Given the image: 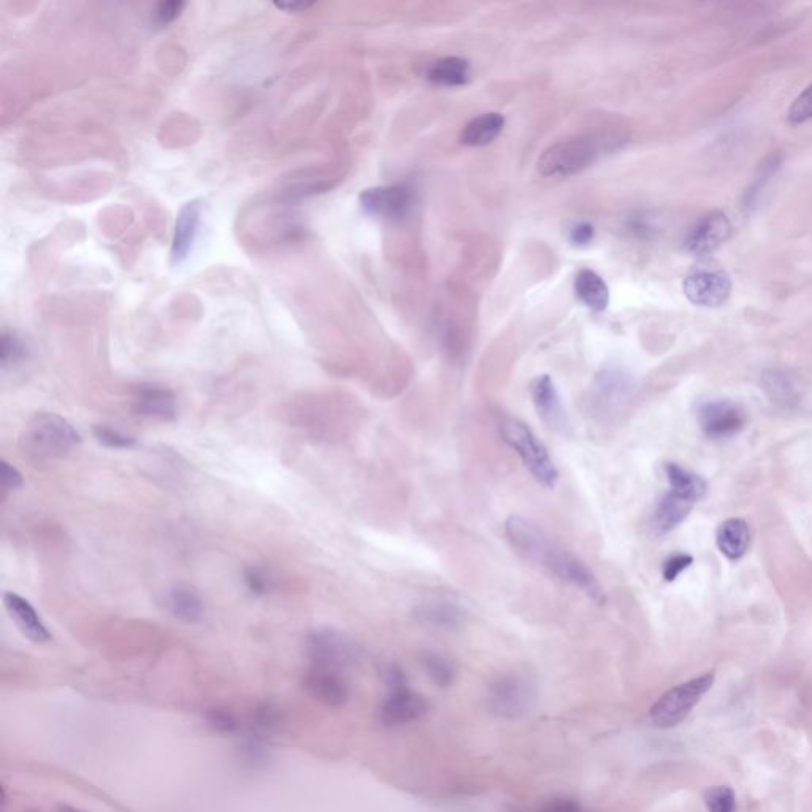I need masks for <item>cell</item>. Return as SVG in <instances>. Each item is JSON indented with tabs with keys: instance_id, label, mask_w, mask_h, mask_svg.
Returning <instances> with one entry per match:
<instances>
[{
	"instance_id": "obj_10",
	"label": "cell",
	"mask_w": 812,
	"mask_h": 812,
	"mask_svg": "<svg viewBox=\"0 0 812 812\" xmlns=\"http://www.w3.org/2000/svg\"><path fill=\"white\" fill-rule=\"evenodd\" d=\"M682 289L698 307H721L732 291V281L722 270L698 269L686 276Z\"/></svg>"
},
{
	"instance_id": "obj_23",
	"label": "cell",
	"mask_w": 812,
	"mask_h": 812,
	"mask_svg": "<svg viewBox=\"0 0 812 812\" xmlns=\"http://www.w3.org/2000/svg\"><path fill=\"white\" fill-rule=\"evenodd\" d=\"M575 291L579 300L590 310H606L609 303V289L602 276L589 269L579 270L575 280Z\"/></svg>"
},
{
	"instance_id": "obj_33",
	"label": "cell",
	"mask_w": 812,
	"mask_h": 812,
	"mask_svg": "<svg viewBox=\"0 0 812 812\" xmlns=\"http://www.w3.org/2000/svg\"><path fill=\"white\" fill-rule=\"evenodd\" d=\"M694 564V557L686 552H676L673 556L668 557L663 564V578L668 583H673L681 575L682 571H686L690 565Z\"/></svg>"
},
{
	"instance_id": "obj_11",
	"label": "cell",
	"mask_w": 812,
	"mask_h": 812,
	"mask_svg": "<svg viewBox=\"0 0 812 812\" xmlns=\"http://www.w3.org/2000/svg\"><path fill=\"white\" fill-rule=\"evenodd\" d=\"M365 213L387 221H399L410 213L413 196L405 186H383L367 189L361 194Z\"/></svg>"
},
{
	"instance_id": "obj_9",
	"label": "cell",
	"mask_w": 812,
	"mask_h": 812,
	"mask_svg": "<svg viewBox=\"0 0 812 812\" xmlns=\"http://www.w3.org/2000/svg\"><path fill=\"white\" fill-rule=\"evenodd\" d=\"M698 426L711 440L732 438L746 427L747 413L732 400H709L698 406Z\"/></svg>"
},
{
	"instance_id": "obj_40",
	"label": "cell",
	"mask_w": 812,
	"mask_h": 812,
	"mask_svg": "<svg viewBox=\"0 0 812 812\" xmlns=\"http://www.w3.org/2000/svg\"><path fill=\"white\" fill-rule=\"evenodd\" d=\"M313 4H305V2H295V4H275V7L281 10H291V12H299V10H307Z\"/></svg>"
},
{
	"instance_id": "obj_19",
	"label": "cell",
	"mask_w": 812,
	"mask_h": 812,
	"mask_svg": "<svg viewBox=\"0 0 812 812\" xmlns=\"http://www.w3.org/2000/svg\"><path fill=\"white\" fill-rule=\"evenodd\" d=\"M135 408L150 418L173 419L177 416L175 395L169 389L158 386H142L138 389Z\"/></svg>"
},
{
	"instance_id": "obj_14",
	"label": "cell",
	"mask_w": 812,
	"mask_h": 812,
	"mask_svg": "<svg viewBox=\"0 0 812 812\" xmlns=\"http://www.w3.org/2000/svg\"><path fill=\"white\" fill-rule=\"evenodd\" d=\"M303 686L311 697L329 708H341L348 703V682L338 671L311 667L303 679Z\"/></svg>"
},
{
	"instance_id": "obj_5",
	"label": "cell",
	"mask_w": 812,
	"mask_h": 812,
	"mask_svg": "<svg viewBox=\"0 0 812 812\" xmlns=\"http://www.w3.org/2000/svg\"><path fill=\"white\" fill-rule=\"evenodd\" d=\"M714 681V673H705L665 692L651 708L649 717L652 724L657 728L678 727L681 722L686 721V717L700 703L701 698L713 689Z\"/></svg>"
},
{
	"instance_id": "obj_31",
	"label": "cell",
	"mask_w": 812,
	"mask_h": 812,
	"mask_svg": "<svg viewBox=\"0 0 812 812\" xmlns=\"http://www.w3.org/2000/svg\"><path fill=\"white\" fill-rule=\"evenodd\" d=\"M94 435L102 445L108 446V448L129 449L135 445V438L127 437L124 433L107 426L94 427Z\"/></svg>"
},
{
	"instance_id": "obj_39",
	"label": "cell",
	"mask_w": 812,
	"mask_h": 812,
	"mask_svg": "<svg viewBox=\"0 0 812 812\" xmlns=\"http://www.w3.org/2000/svg\"><path fill=\"white\" fill-rule=\"evenodd\" d=\"M592 238H594V227L590 226V224L579 223L571 229L570 240L575 245H587V243L592 242Z\"/></svg>"
},
{
	"instance_id": "obj_21",
	"label": "cell",
	"mask_w": 812,
	"mask_h": 812,
	"mask_svg": "<svg viewBox=\"0 0 812 812\" xmlns=\"http://www.w3.org/2000/svg\"><path fill=\"white\" fill-rule=\"evenodd\" d=\"M694 503L687 502L673 492L663 495L654 511V529L659 535L670 533L686 521Z\"/></svg>"
},
{
	"instance_id": "obj_3",
	"label": "cell",
	"mask_w": 812,
	"mask_h": 812,
	"mask_svg": "<svg viewBox=\"0 0 812 812\" xmlns=\"http://www.w3.org/2000/svg\"><path fill=\"white\" fill-rule=\"evenodd\" d=\"M80 445V435L58 414L40 413L27 422L20 435V448L32 457H61Z\"/></svg>"
},
{
	"instance_id": "obj_17",
	"label": "cell",
	"mask_w": 812,
	"mask_h": 812,
	"mask_svg": "<svg viewBox=\"0 0 812 812\" xmlns=\"http://www.w3.org/2000/svg\"><path fill=\"white\" fill-rule=\"evenodd\" d=\"M4 605L8 614L12 617V621L15 622L16 627L21 630V633L26 638L39 644L51 640V633L46 630L39 614L32 608L31 603L24 600L23 597L7 592L4 595Z\"/></svg>"
},
{
	"instance_id": "obj_32",
	"label": "cell",
	"mask_w": 812,
	"mask_h": 812,
	"mask_svg": "<svg viewBox=\"0 0 812 812\" xmlns=\"http://www.w3.org/2000/svg\"><path fill=\"white\" fill-rule=\"evenodd\" d=\"M812 118V85L801 92L789 110L790 124H803Z\"/></svg>"
},
{
	"instance_id": "obj_25",
	"label": "cell",
	"mask_w": 812,
	"mask_h": 812,
	"mask_svg": "<svg viewBox=\"0 0 812 812\" xmlns=\"http://www.w3.org/2000/svg\"><path fill=\"white\" fill-rule=\"evenodd\" d=\"M419 619L438 629H456L464 621V611L456 603L435 600L416 609Z\"/></svg>"
},
{
	"instance_id": "obj_28",
	"label": "cell",
	"mask_w": 812,
	"mask_h": 812,
	"mask_svg": "<svg viewBox=\"0 0 812 812\" xmlns=\"http://www.w3.org/2000/svg\"><path fill=\"white\" fill-rule=\"evenodd\" d=\"M422 665H424L427 676L432 679L435 686H451L452 681L456 678V667H454V663L446 659V657H443V655L427 654L426 657L422 659Z\"/></svg>"
},
{
	"instance_id": "obj_2",
	"label": "cell",
	"mask_w": 812,
	"mask_h": 812,
	"mask_svg": "<svg viewBox=\"0 0 812 812\" xmlns=\"http://www.w3.org/2000/svg\"><path fill=\"white\" fill-rule=\"evenodd\" d=\"M500 433L506 445L521 457L522 464L530 475L546 489H556L560 478L559 470L552 462L548 448L533 430L519 419L505 416L500 421Z\"/></svg>"
},
{
	"instance_id": "obj_16",
	"label": "cell",
	"mask_w": 812,
	"mask_h": 812,
	"mask_svg": "<svg viewBox=\"0 0 812 812\" xmlns=\"http://www.w3.org/2000/svg\"><path fill=\"white\" fill-rule=\"evenodd\" d=\"M200 216H202L200 200H191L181 207L177 223H175V232H173L172 249H170L172 265L183 264L191 253L192 245L199 232Z\"/></svg>"
},
{
	"instance_id": "obj_34",
	"label": "cell",
	"mask_w": 812,
	"mask_h": 812,
	"mask_svg": "<svg viewBox=\"0 0 812 812\" xmlns=\"http://www.w3.org/2000/svg\"><path fill=\"white\" fill-rule=\"evenodd\" d=\"M245 581L248 589L256 595L269 594L273 589V579L269 573H265L261 568H249L245 573Z\"/></svg>"
},
{
	"instance_id": "obj_4",
	"label": "cell",
	"mask_w": 812,
	"mask_h": 812,
	"mask_svg": "<svg viewBox=\"0 0 812 812\" xmlns=\"http://www.w3.org/2000/svg\"><path fill=\"white\" fill-rule=\"evenodd\" d=\"M537 686L527 673L498 676L487 690V708L494 716L514 721L525 716L535 705Z\"/></svg>"
},
{
	"instance_id": "obj_13",
	"label": "cell",
	"mask_w": 812,
	"mask_h": 812,
	"mask_svg": "<svg viewBox=\"0 0 812 812\" xmlns=\"http://www.w3.org/2000/svg\"><path fill=\"white\" fill-rule=\"evenodd\" d=\"M732 234V223L725 213L713 211L692 227L686 238V249L694 256H708L727 242Z\"/></svg>"
},
{
	"instance_id": "obj_29",
	"label": "cell",
	"mask_w": 812,
	"mask_h": 812,
	"mask_svg": "<svg viewBox=\"0 0 812 812\" xmlns=\"http://www.w3.org/2000/svg\"><path fill=\"white\" fill-rule=\"evenodd\" d=\"M703 800L709 812H736V795L728 786L709 787Z\"/></svg>"
},
{
	"instance_id": "obj_18",
	"label": "cell",
	"mask_w": 812,
	"mask_h": 812,
	"mask_svg": "<svg viewBox=\"0 0 812 812\" xmlns=\"http://www.w3.org/2000/svg\"><path fill=\"white\" fill-rule=\"evenodd\" d=\"M716 543L728 560H740L751 546L749 525L743 519H727L717 529Z\"/></svg>"
},
{
	"instance_id": "obj_26",
	"label": "cell",
	"mask_w": 812,
	"mask_h": 812,
	"mask_svg": "<svg viewBox=\"0 0 812 812\" xmlns=\"http://www.w3.org/2000/svg\"><path fill=\"white\" fill-rule=\"evenodd\" d=\"M427 78L440 86H462L470 80V64L462 58H443L433 62Z\"/></svg>"
},
{
	"instance_id": "obj_37",
	"label": "cell",
	"mask_w": 812,
	"mask_h": 812,
	"mask_svg": "<svg viewBox=\"0 0 812 812\" xmlns=\"http://www.w3.org/2000/svg\"><path fill=\"white\" fill-rule=\"evenodd\" d=\"M538 812H583V808L573 798H554L541 806Z\"/></svg>"
},
{
	"instance_id": "obj_27",
	"label": "cell",
	"mask_w": 812,
	"mask_h": 812,
	"mask_svg": "<svg viewBox=\"0 0 812 812\" xmlns=\"http://www.w3.org/2000/svg\"><path fill=\"white\" fill-rule=\"evenodd\" d=\"M167 608L173 616L189 624L200 621L203 616L202 598L194 590L184 587H178L170 592L167 597Z\"/></svg>"
},
{
	"instance_id": "obj_35",
	"label": "cell",
	"mask_w": 812,
	"mask_h": 812,
	"mask_svg": "<svg viewBox=\"0 0 812 812\" xmlns=\"http://www.w3.org/2000/svg\"><path fill=\"white\" fill-rule=\"evenodd\" d=\"M208 724L219 733H232L237 730L235 717L226 709H211L207 716Z\"/></svg>"
},
{
	"instance_id": "obj_36",
	"label": "cell",
	"mask_w": 812,
	"mask_h": 812,
	"mask_svg": "<svg viewBox=\"0 0 812 812\" xmlns=\"http://www.w3.org/2000/svg\"><path fill=\"white\" fill-rule=\"evenodd\" d=\"M183 8L184 2H162L154 12V21L161 24V26L172 23L173 20H177L178 16H180Z\"/></svg>"
},
{
	"instance_id": "obj_15",
	"label": "cell",
	"mask_w": 812,
	"mask_h": 812,
	"mask_svg": "<svg viewBox=\"0 0 812 812\" xmlns=\"http://www.w3.org/2000/svg\"><path fill=\"white\" fill-rule=\"evenodd\" d=\"M530 395L538 414L551 429L565 432L568 429V416L560 399L556 384L549 375L537 376L530 384Z\"/></svg>"
},
{
	"instance_id": "obj_38",
	"label": "cell",
	"mask_w": 812,
	"mask_h": 812,
	"mask_svg": "<svg viewBox=\"0 0 812 812\" xmlns=\"http://www.w3.org/2000/svg\"><path fill=\"white\" fill-rule=\"evenodd\" d=\"M2 484H4L5 491L18 489L23 484V476L18 472V468L8 464L5 460L2 462Z\"/></svg>"
},
{
	"instance_id": "obj_6",
	"label": "cell",
	"mask_w": 812,
	"mask_h": 812,
	"mask_svg": "<svg viewBox=\"0 0 812 812\" xmlns=\"http://www.w3.org/2000/svg\"><path fill=\"white\" fill-rule=\"evenodd\" d=\"M305 652L311 667L345 673L361 660V649L348 636L334 630H318L308 635Z\"/></svg>"
},
{
	"instance_id": "obj_7",
	"label": "cell",
	"mask_w": 812,
	"mask_h": 812,
	"mask_svg": "<svg viewBox=\"0 0 812 812\" xmlns=\"http://www.w3.org/2000/svg\"><path fill=\"white\" fill-rule=\"evenodd\" d=\"M597 156V148L587 140H565L544 151L538 161L543 177H570L587 169Z\"/></svg>"
},
{
	"instance_id": "obj_8",
	"label": "cell",
	"mask_w": 812,
	"mask_h": 812,
	"mask_svg": "<svg viewBox=\"0 0 812 812\" xmlns=\"http://www.w3.org/2000/svg\"><path fill=\"white\" fill-rule=\"evenodd\" d=\"M633 378L619 367H608L598 373L590 391L589 405L598 416L608 418L619 413L633 392Z\"/></svg>"
},
{
	"instance_id": "obj_41",
	"label": "cell",
	"mask_w": 812,
	"mask_h": 812,
	"mask_svg": "<svg viewBox=\"0 0 812 812\" xmlns=\"http://www.w3.org/2000/svg\"><path fill=\"white\" fill-rule=\"evenodd\" d=\"M61 812H80V811H75V809H70V808H64V809H61Z\"/></svg>"
},
{
	"instance_id": "obj_22",
	"label": "cell",
	"mask_w": 812,
	"mask_h": 812,
	"mask_svg": "<svg viewBox=\"0 0 812 812\" xmlns=\"http://www.w3.org/2000/svg\"><path fill=\"white\" fill-rule=\"evenodd\" d=\"M665 473H667L668 483H670V492L684 498L687 502L697 503L701 498H705L708 492V484L705 479L690 472L687 468L681 465L670 464L665 465Z\"/></svg>"
},
{
	"instance_id": "obj_24",
	"label": "cell",
	"mask_w": 812,
	"mask_h": 812,
	"mask_svg": "<svg viewBox=\"0 0 812 812\" xmlns=\"http://www.w3.org/2000/svg\"><path fill=\"white\" fill-rule=\"evenodd\" d=\"M505 118L498 113H484L464 127L460 140L468 146H486L502 134Z\"/></svg>"
},
{
	"instance_id": "obj_30",
	"label": "cell",
	"mask_w": 812,
	"mask_h": 812,
	"mask_svg": "<svg viewBox=\"0 0 812 812\" xmlns=\"http://www.w3.org/2000/svg\"><path fill=\"white\" fill-rule=\"evenodd\" d=\"M27 356V349L23 341L16 335L4 334L2 335V343H0V359H2V367H13V365L20 364L24 357Z\"/></svg>"
},
{
	"instance_id": "obj_12",
	"label": "cell",
	"mask_w": 812,
	"mask_h": 812,
	"mask_svg": "<svg viewBox=\"0 0 812 812\" xmlns=\"http://www.w3.org/2000/svg\"><path fill=\"white\" fill-rule=\"evenodd\" d=\"M426 698L410 690L408 684L389 689V695L380 708V721L386 727H400L418 721L427 713Z\"/></svg>"
},
{
	"instance_id": "obj_1",
	"label": "cell",
	"mask_w": 812,
	"mask_h": 812,
	"mask_svg": "<svg viewBox=\"0 0 812 812\" xmlns=\"http://www.w3.org/2000/svg\"><path fill=\"white\" fill-rule=\"evenodd\" d=\"M505 530L511 544L525 559L556 576L560 581L583 590L584 594L597 605H605V590L602 584L598 583L594 571L575 554H571L549 538L537 525L521 516H511L506 521Z\"/></svg>"
},
{
	"instance_id": "obj_20",
	"label": "cell",
	"mask_w": 812,
	"mask_h": 812,
	"mask_svg": "<svg viewBox=\"0 0 812 812\" xmlns=\"http://www.w3.org/2000/svg\"><path fill=\"white\" fill-rule=\"evenodd\" d=\"M762 389L774 405L793 408L801 399V387L792 375L779 370L763 373Z\"/></svg>"
}]
</instances>
